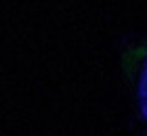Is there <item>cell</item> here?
<instances>
[{
	"mask_svg": "<svg viewBox=\"0 0 147 136\" xmlns=\"http://www.w3.org/2000/svg\"><path fill=\"white\" fill-rule=\"evenodd\" d=\"M138 98H140V108L144 118H147V59L144 70H142V77H140V88H138Z\"/></svg>",
	"mask_w": 147,
	"mask_h": 136,
	"instance_id": "obj_1",
	"label": "cell"
}]
</instances>
